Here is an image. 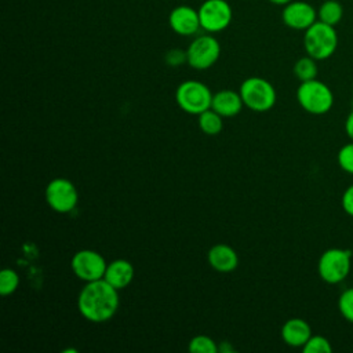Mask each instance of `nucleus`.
Listing matches in <instances>:
<instances>
[{
    "mask_svg": "<svg viewBox=\"0 0 353 353\" xmlns=\"http://www.w3.org/2000/svg\"><path fill=\"white\" fill-rule=\"evenodd\" d=\"M212 92L210 88L197 80H186L181 83L175 91L178 106L189 114H200L211 108Z\"/></svg>",
    "mask_w": 353,
    "mask_h": 353,
    "instance_id": "5",
    "label": "nucleus"
},
{
    "mask_svg": "<svg viewBox=\"0 0 353 353\" xmlns=\"http://www.w3.org/2000/svg\"><path fill=\"white\" fill-rule=\"evenodd\" d=\"M134 279V266L127 259H114L108 263L103 280L119 291L125 288Z\"/></svg>",
    "mask_w": 353,
    "mask_h": 353,
    "instance_id": "15",
    "label": "nucleus"
},
{
    "mask_svg": "<svg viewBox=\"0 0 353 353\" xmlns=\"http://www.w3.org/2000/svg\"><path fill=\"white\" fill-rule=\"evenodd\" d=\"M352 252L343 248L325 250L317 263V272L323 281L328 284H338L343 281L350 273Z\"/></svg>",
    "mask_w": 353,
    "mask_h": 353,
    "instance_id": "6",
    "label": "nucleus"
},
{
    "mask_svg": "<svg viewBox=\"0 0 353 353\" xmlns=\"http://www.w3.org/2000/svg\"><path fill=\"white\" fill-rule=\"evenodd\" d=\"M197 10L201 30L211 34L225 30L233 18L232 7L226 0H204Z\"/></svg>",
    "mask_w": 353,
    "mask_h": 353,
    "instance_id": "9",
    "label": "nucleus"
},
{
    "mask_svg": "<svg viewBox=\"0 0 353 353\" xmlns=\"http://www.w3.org/2000/svg\"><path fill=\"white\" fill-rule=\"evenodd\" d=\"M345 132L350 138V141H353V109L350 110L345 120Z\"/></svg>",
    "mask_w": 353,
    "mask_h": 353,
    "instance_id": "27",
    "label": "nucleus"
},
{
    "mask_svg": "<svg viewBox=\"0 0 353 353\" xmlns=\"http://www.w3.org/2000/svg\"><path fill=\"white\" fill-rule=\"evenodd\" d=\"M207 259H208L210 266L221 273L232 272L239 265V256H237L236 251L230 245L223 244V243L212 245L208 250Z\"/></svg>",
    "mask_w": 353,
    "mask_h": 353,
    "instance_id": "13",
    "label": "nucleus"
},
{
    "mask_svg": "<svg viewBox=\"0 0 353 353\" xmlns=\"http://www.w3.org/2000/svg\"><path fill=\"white\" fill-rule=\"evenodd\" d=\"M244 106L254 112H268L276 103V90L263 77L252 76L245 79L239 90Z\"/></svg>",
    "mask_w": 353,
    "mask_h": 353,
    "instance_id": "4",
    "label": "nucleus"
},
{
    "mask_svg": "<svg viewBox=\"0 0 353 353\" xmlns=\"http://www.w3.org/2000/svg\"><path fill=\"white\" fill-rule=\"evenodd\" d=\"M317 63L316 59L309 57L306 54V57L299 58L295 65H294V74L299 81H307V80H313L317 77Z\"/></svg>",
    "mask_w": 353,
    "mask_h": 353,
    "instance_id": "19",
    "label": "nucleus"
},
{
    "mask_svg": "<svg viewBox=\"0 0 353 353\" xmlns=\"http://www.w3.org/2000/svg\"><path fill=\"white\" fill-rule=\"evenodd\" d=\"M338 309L342 314V317L353 323V287L346 288L338 298Z\"/></svg>",
    "mask_w": 353,
    "mask_h": 353,
    "instance_id": "23",
    "label": "nucleus"
},
{
    "mask_svg": "<svg viewBox=\"0 0 353 353\" xmlns=\"http://www.w3.org/2000/svg\"><path fill=\"white\" fill-rule=\"evenodd\" d=\"M186 55L188 63L193 69L205 70L218 61L221 55V44L211 33L200 34L190 41Z\"/></svg>",
    "mask_w": 353,
    "mask_h": 353,
    "instance_id": "8",
    "label": "nucleus"
},
{
    "mask_svg": "<svg viewBox=\"0 0 353 353\" xmlns=\"http://www.w3.org/2000/svg\"><path fill=\"white\" fill-rule=\"evenodd\" d=\"M189 350L192 353H216L219 347L212 338L207 335H196L189 342Z\"/></svg>",
    "mask_w": 353,
    "mask_h": 353,
    "instance_id": "21",
    "label": "nucleus"
},
{
    "mask_svg": "<svg viewBox=\"0 0 353 353\" xmlns=\"http://www.w3.org/2000/svg\"><path fill=\"white\" fill-rule=\"evenodd\" d=\"M46 201L50 208L59 214L72 212L79 203V192L72 181L58 176L46 186Z\"/></svg>",
    "mask_w": 353,
    "mask_h": 353,
    "instance_id": "7",
    "label": "nucleus"
},
{
    "mask_svg": "<svg viewBox=\"0 0 353 353\" xmlns=\"http://www.w3.org/2000/svg\"><path fill=\"white\" fill-rule=\"evenodd\" d=\"M303 47L306 54L316 61L330 58L338 47V34L335 26L317 19L305 30Z\"/></svg>",
    "mask_w": 353,
    "mask_h": 353,
    "instance_id": "2",
    "label": "nucleus"
},
{
    "mask_svg": "<svg viewBox=\"0 0 353 353\" xmlns=\"http://www.w3.org/2000/svg\"><path fill=\"white\" fill-rule=\"evenodd\" d=\"M222 116L214 109H207L199 114V127L205 135H218L223 128Z\"/></svg>",
    "mask_w": 353,
    "mask_h": 353,
    "instance_id": "18",
    "label": "nucleus"
},
{
    "mask_svg": "<svg viewBox=\"0 0 353 353\" xmlns=\"http://www.w3.org/2000/svg\"><path fill=\"white\" fill-rule=\"evenodd\" d=\"M296 101L305 112L320 116L325 114L332 108L334 94L325 83L313 79L301 81L296 90Z\"/></svg>",
    "mask_w": 353,
    "mask_h": 353,
    "instance_id": "3",
    "label": "nucleus"
},
{
    "mask_svg": "<svg viewBox=\"0 0 353 353\" xmlns=\"http://www.w3.org/2000/svg\"><path fill=\"white\" fill-rule=\"evenodd\" d=\"M341 203H342V210H343L347 215L353 216V185H350V186H347V188L345 189V192H343V194H342Z\"/></svg>",
    "mask_w": 353,
    "mask_h": 353,
    "instance_id": "26",
    "label": "nucleus"
},
{
    "mask_svg": "<svg viewBox=\"0 0 353 353\" xmlns=\"http://www.w3.org/2000/svg\"><path fill=\"white\" fill-rule=\"evenodd\" d=\"M164 59L170 66H179L188 62V55H186V51H182L181 48H172L167 51Z\"/></svg>",
    "mask_w": 353,
    "mask_h": 353,
    "instance_id": "25",
    "label": "nucleus"
},
{
    "mask_svg": "<svg viewBox=\"0 0 353 353\" xmlns=\"http://www.w3.org/2000/svg\"><path fill=\"white\" fill-rule=\"evenodd\" d=\"M342 17H343V8H342V4L336 0L323 1L317 10V19L331 26L338 25Z\"/></svg>",
    "mask_w": 353,
    "mask_h": 353,
    "instance_id": "17",
    "label": "nucleus"
},
{
    "mask_svg": "<svg viewBox=\"0 0 353 353\" xmlns=\"http://www.w3.org/2000/svg\"><path fill=\"white\" fill-rule=\"evenodd\" d=\"M336 160H338V164L339 167L347 172V174H352L353 175V141L343 145L338 154H336Z\"/></svg>",
    "mask_w": 353,
    "mask_h": 353,
    "instance_id": "24",
    "label": "nucleus"
},
{
    "mask_svg": "<svg viewBox=\"0 0 353 353\" xmlns=\"http://www.w3.org/2000/svg\"><path fill=\"white\" fill-rule=\"evenodd\" d=\"M243 99L240 92L232 90H221L212 95L211 109L218 112L222 117H233L241 112Z\"/></svg>",
    "mask_w": 353,
    "mask_h": 353,
    "instance_id": "16",
    "label": "nucleus"
},
{
    "mask_svg": "<svg viewBox=\"0 0 353 353\" xmlns=\"http://www.w3.org/2000/svg\"><path fill=\"white\" fill-rule=\"evenodd\" d=\"M269 3H272V4H274V6H285V4H288L290 1H292V0H268Z\"/></svg>",
    "mask_w": 353,
    "mask_h": 353,
    "instance_id": "28",
    "label": "nucleus"
},
{
    "mask_svg": "<svg viewBox=\"0 0 353 353\" xmlns=\"http://www.w3.org/2000/svg\"><path fill=\"white\" fill-rule=\"evenodd\" d=\"M168 23L172 32L179 36H193L201 29L199 10L188 4L174 7L168 15Z\"/></svg>",
    "mask_w": 353,
    "mask_h": 353,
    "instance_id": "12",
    "label": "nucleus"
},
{
    "mask_svg": "<svg viewBox=\"0 0 353 353\" xmlns=\"http://www.w3.org/2000/svg\"><path fill=\"white\" fill-rule=\"evenodd\" d=\"M312 336V328L309 323L299 317L287 320L281 327V338L284 343L292 347H302Z\"/></svg>",
    "mask_w": 353,
    "mask_h": 353,
    "instance_id": "14",
    "label": "nucleus"
},
{
    "mask_svg": "<svg viewBox=\"0 0 353 353\" xmlns=\"http://www.w3.org/2000/svg\"><path fill=\"white\" fill-rule=\"evenodd\" d=\"M119 303V290L103 279L85 283L77 296L80 314L91 323L110 320L116 314Z\"/></svg>",
    "mask_w": 353,
    "mask_h": 353,
    "instance_id": "1",
    "label": "nucleus"
},
{
    "mask_svg": "<svg viewBox=\"0 0 353 353\" xmlns=\"http://www.w3.org/2000/svg\"><path fill=\"white\" fill-rule=\"evenodd\" d=\"M305 353H331V342L323 335H312L307 342L302 346Z\"/></svg>",
    "mask_w": 353,
    "mask_h": 353,
    "instance_id": "22",
    "label": "nucleus"
},
{
    "mask_svg": "<svg viewBox=\"0 0 353 353\" xmlns=\"http://www.w3.org/2000/svg\"><path fill=\"white\" fill-rule=\"evenodd\" d=\"M281 19L290 29L305 32L317 21V11L306 1L292 0L283 7Z\"/></svg>",
    "mask_w": 353,
    "mask_h": 353,
    "instance_id": "11",
    "label": "nucleus"
},
{
    "mask_svg": "<svg viewBox=\"0 0 353 353\" xmlns=\"http://www.w3.org/2000/svg\"><path fill=\"white\" fill-rule=\"evenodd\" d=\"M19 285V276L14 269L6 268L0 272V294L10 295L17 291Z\"/></svg>",
    "mask_w": 353,
    "mask_h": 353,
    "instance_id": "20",
    "label": "nucleus"
},
{
    "mask_svg": "<svg viewBox=\"0 0 353 353\" xmlns=\"http://www.w3.org/2000/svg\"><path fill=\"white\" fill-rule=\"evenodd\" d=\"M106 266L108 263L105 258L94 250H80L70 261V268L74 276L85 283L103 279Z\"/></svg>",
    "mask_w": 353,
    "mask_h": 353,
    "instance_id": "10",
    "label": "nucleus"
}]
</instances>
